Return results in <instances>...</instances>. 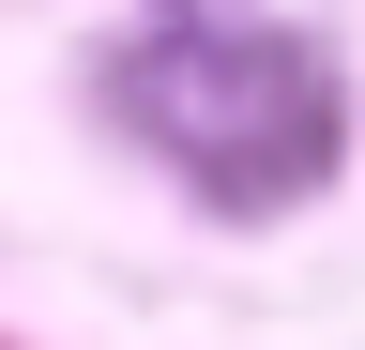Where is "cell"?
Listing matches in <instances>:
<instances>
[{"mask_svg": "<svg viewBox=\"0 0 365 350\" xmlns=\"http://www.w3.org/2000/svg\"><path fill=\"white\" fill-rule=\"evenodd\" d=\"M122 122L153 138L213 213H289L335 183L350 153V92L304 31H244V16H182L153 46H122Z\"/></svg>", "mask_w": 365, "mask_h": 350, "instance_id": "6da1fadb", "label": "cell"}]
</instances>
